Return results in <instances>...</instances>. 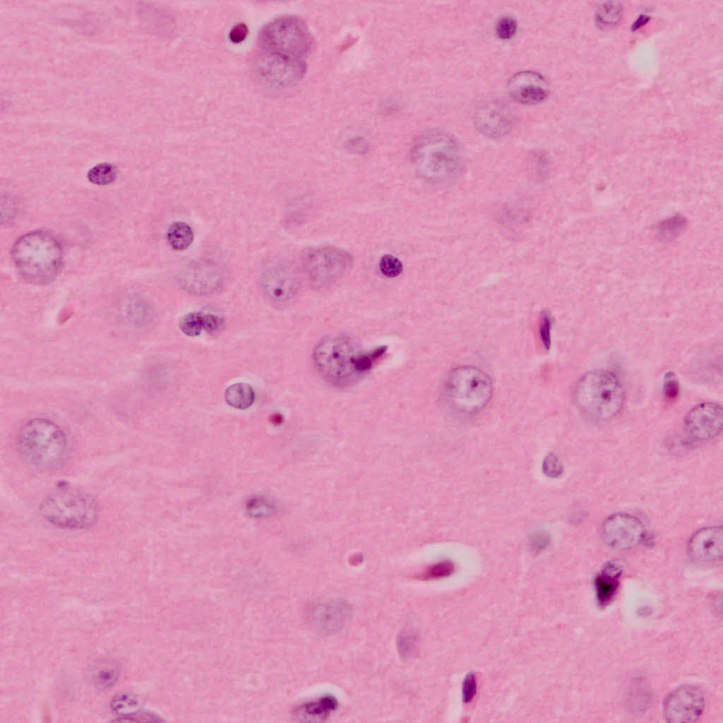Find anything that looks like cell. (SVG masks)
Listing matches in <instances>:
<instances>
[{
  "label": "cell",
  "instance_id": "cell-34",
  "mask_svg": "<svg viewBox=\"0 0 723 723\" xmlns=\"http://www.w3.org/2000/svg\"><path fill=\"white\" fill-rule=\"evenodd\" d=\"M542 470L544 474L548 477L557 478L562 474L563 468L556 455L549 454L543 461Z\"/></svg>",
  "mask_w": 723,
  "mask_h": 723
},
{
  "label": "cell",
  "instance_id": "cell-23",
  "mask_svg": "<svg viewBox=\"0 0 723 723\" xmlns=\"http://www.w3.org/2000/svg\"><path fill=\"white\" fill-rule=\"evenodd\" d=\"M167 239L171 247L177 251H183L189 247L193 240L191 227L186 222L172 223L167 232Z\"/></svg>",
  "mask_w": 723,
  "mask_h": 723
},
{
  "label": "cell",
  "instance_id": "cell-31",
  "mask_svg": "<svg viewBox=\"0 0 723 723\" xmlns=\"http://www.w3.org/2000/svg\"><path fill=\"white\" fill-rule=\"evenodd\" d=\"M455 570L454 563L448 560L442 561L429 567L424 574L426 579H439L450 576Z\"/></svg>",
  "mask_w": 723,
  "mask_h": 723
},
{
  "label": "cell",
  "instance_id": "cell-15",
  "mask_svg": "<svg viewBox=\"0 0 723 723\" xmlns=\"http://www.w3.org/2000/svg\"><path fill=\"white\" fill-rule=\"evenodd\" d=\"M683 426L686 434L693 440L713 438L722 429V407L710 402L700 403L688 412Z\"/></svg>",
  "mask_w": 723,
  "mask_h": 723
},
{
  "label": "cell",
  "instance_id": "cell-38",
  "mask_svg": "<svg viewBox=\"0 0 723 723\" xmlns=\"http://www.w3.org/2000/svg\"><path fill=\"white\" fill-rule=\"evenodd\" d=\"M679 383L675 377L671 374H667L664 381L665 396L670 400L676 398L679 393Z\"/></svg>",
  "mask_w": 723,
  "mask_h": 723
},
{
  "label": "cell",
  "instance_id": "cell-29",
  "mask_svg": "<svg viewBox=\"0 0 723 723\" xmlns=\"http://www.w3.org/2000/svg\"><path fill=\"white\" fill-rule=\"evenodd\" d=\"M417 637L411 630H404L398 638V649L402 656L408 658L413 656L417 650Z\"/></svg>",
  "mask_w": 723,
  "mask_h": 723
},
{
  "label": "cell",
  "instance_id": "cell-27",
  "mask_svg": "<svg viewBox=\"0 0 723 723\" xmlns=\"http://www.w3.org/2000/svg\"><path fill=\"white\" fill-rule=\"evenodd\" d=\"M686 220L677 215L660 222L658 225L659 234L667 239L676 237L685 228Z\"/></svg>",
  "mask_w": 723,
  "mask_h": 723
},
{
  "label": "cell",
  "instance_id": "cell-36",
  "mask_svg": "<svg viewBox=\"0 0 723 723\" xmlns=\"http://www.w3.org/2000/svg\"><path fill=\"white\" fill-rule=\"evenodd\" d=\"M477 684L475 675L472 673L467 674L462 682V695L464 703H469L474 699L477 693Z\"/></svg>",
  "mask_w": 723,
  "mask_h": 723
},
{
  "label": "cell",
  "instance_id": "cell-20",
  "mask_svg": "<svg viewBox=\"0 0 723 723\" xmlns=\"http://www.w3.org/2000/svg\"><path fill=\"white\" fill-rule=\"evenodd\" d=\"M622 574L621 566L616 562L607 563L594 578L597 603L604 607L616 597Z\"/></svg>",
  "mask_w": 723,
  "mask_h": 723
},
{
  "label": "cell",
  "instance_id": "cell-33",
  "mask_svg": "<svg viewBox=\"0 0 723 723\" xmlns=\"http://www.w3.org/2000/svg\"><path fill=\"white\" fill-rule=\"evenodd\" d=\"M138 704V699L136 695L131 693H119L112 698L110 707L112 711L119 712L136 707Z\"/></svg>",
  "mask_w": 723,
  "mask_h": 723
},
{
  "label": "cell",
  "instance_id": "cell-9",
  "mask_svg": "<svg viewBox=\"0 0 723 723\" xmlns=\"http://www.w3.org/2000/svg\"><path fill=\"white\" fill-rule=\"evenodd\" d=\"M352 263V256L335 246L310 248L301 256L302 269L316 287L333 284L351 269Z\"/></svg>",
  "mask_w": 723,
  "mask_h": 723
},
{
  "label": "cell",
  "instance_id": "cell-5",
  "mask_svg": "<svg viewBox=\"0 0 723 723\" xmlns=\"http://www.w3.org/2000/svg\"><path fill=\"white\" fill-rule=\"evenodd\" d=\"M493 393L490 377L473 366H460L448 375L443 386V400L449 410L463 418L482 412Z\"/></svg>",
  "mask_w": 723,
  "mask_h": 723
},
{
  "label": "cell",
  "instance_id": "cell-7",
  "mask_svg": "<svg viewBox=\"0 0 723 723\" xmlns=\"http://www.w3.org/2000/svg\"><path fill=\"white\" fill-rule=\"evenodd\" d=\"M95 499L85 492L61 490L47 496L40 505V513L49 523L67 529H84L98 517Z\"/></svg>",
  "mask_w": 723,
  "mask_h": 723
},
{
  "label": "cell",
  "instance_id": "cell-18",
  "mask_svg": "<svg viewBox=\"0 0 723 723\" xmlns=\"http://www.w3.org/2000/svg\"><path fill=\"white\" fill-rule=\"evenodd\" d=\"M474 119L482 133L494 138L501 137L510 130L513 118L508 107L494 102L479 107Z\"/></svg>",
  "mask_w": 723,
  "mask_h": 723
},
{
  "label": "cell",
  "instance_id": "cell-16",
  "mask_svg": "<svg viewBox=\"0 0 723 723\" xmlns=\"http://www.w3.org/2000/svg\"><path fill=\"white\" fill-rule=\"evenodd\" d=\"M508 90L510 97L524 104H534L548 96V83L539 73L523 71L515 73L509 80Z\"/></svg>",
  "mask_w": 723,
  "mask_h": 723
},
{
  "label": "cell",
  "instance_id": "cell-13",
  "mask_svg": "<svg viewBox=\"0 0 723 723\" xmlns=\"http://www.w3.org/2000/svg\"><path fill=\"white\" fill-rule=\"evenodd\" d=\"M645 536L642 522L626 513H616L607 518L602 526V537L609 546L629 549L637 546Z\"/></svg>",
  "mask_w": 723,
  "mask_h": 723
},
{
  "label": "cell",
  "instance_id": "cell-14",
  "mask_svg": "<svg viewBox=\"0 0 723 723\" xmlns=\"http://www.w3.org/2000/svg\"><path fill=\"white\" fill-rule=\"evenodd\" d=\"M178 283L186 292L205 295L217 290L223 282L221 268L209 261L189 263L178 274Z\"/></svg>",
  "mask_w": 723,
  "mask_h": 723
},
{
  "label": "cell",
  "instance_id": "cell-37",
  "mask_svg": "<svg viewBox=\"0 0 723 723\" xmlns=\"http://www.w3.org/2000/svg\"><path fill=\"white\" fill-rule=\"evenodd\" d=\"M204 315L206 333L213 335L219 333L223 328L225 323L223 317L210 313H204Z\"/></svg>",
  "mask_w": 723,
  "mask_h": 723
},
{
  "label": "cell",
  "instance_id": "cell-26",
  "mask_svg": "<svg viewBox=\"0 0 723 723\" xmlns=\"http://www.w3.org/2000/svg\"><path fill=\"white\" fill-rule=\"evenodd\" d=\"M119 669L114 665H104L94 672L92 679L95 686L102 690L112 687L119 677Z\"/></svg>",
  "mask_w": 723,
  "mask_h": 723
},
{
  "label": "cell",
  "instance_id": "cell-19",
  "mask_svg": "<svg viewBox=\"0 0 723 723\" xmlns=\"http://www.w3.org/2000/svg\"><path fill=\"white\" fill-rule=\"evenodd\" d=\"M349 609L344 602L332 601L313 606L310 617L313 626L324 633L338 630L349 616Z\"/></svg>",
  "mask_w": 723,
  "mask_h": 723
},
{
  "label": "cell",
  "instance_id": "cell-6",
  "mask_svg": "<svg viewBox=\"0 0 723 723\" xmlns=\"http://www.w3.org/2000/svg\"><path fill=\"white\" fill-rule=\"evenodd\" d=\"M17 448L29 463L41 468H52L65 460L68 440L56 423L47 419L35 418L27 422L20 429Z\"/></svg>",
  "mask_w": 723,
  "mask_h": 723
},
{
  "label": "cell",
  "instance_id": "cell-39",
  "mask_svg": "<svg viewBox=\"0 0 723 723\" xmlns=\"http://www.w3.org/2000/svg\"><path fill=\"white\" fill-rule=\"evenodd\" d=\"M247 35V28L244 24H238L230 32V38L234 42L242 41Z\"/></svg>",
  "mask_w": 723,
  "mask_h": 723
},
{
  "label": "cell",
  "instance_id": "cell-17",
  "mask_svg": "<svg viewBox=\"0 0 723 723\" xmlns=\"http://www.w3.org/2000/svg\"><path fill=\"white\" fill-rule=\"evenodd\" d=\"M691 558L700 563L719 561L723 552V529L722 526L702 528L690 538L688 545Z\"/></svg>",
  "mask_w": 723,
  "mask_h": 723
},
{
  "label": "cell",
  "instance_id": "cell-25",
  "mask_svg": "<svg viewBox=\"0 0 723 723\" xmlns=\"http://www.w3.org/2000/svg\"><path fill=\"white\" fill-rule=\"evenodd\" d=\"M179 328L189 337L199 335L205 328L204 313L197 311L186 313L180 321Z\"/></svg>",
  "mask_w": 723,
  "mask_h": 723
},
{
  "label": "cell",
  "instance_id": "cell-32",
  "mask_svg": "<svg viewBox=\"0 0 723 723\" xmlns=\"http://www.w3.org/2000/svg\"><path fill=\"white\" fill-rule=\"evenodd\" d=\"M517 22L510 16L501 17L496 26L498 37L502 40H508L514 36L517 31Z\"/></svg>",
  "mask_w": 723,
  "mask_h": 723
},
{
  "label": "cell",
  "instance_id": "cell-12",
  "mask_svg": "<svg viewBox=\"0 0 723 723\" xmlns=\"http://www.w3.org/2000/svg\"><path fill=\"white\" fill-rule=\"evenodd\" d=\"M260 285L263 294L271 303L282 306L295 297L299 289V280L290 265L276 262L263 270Z\"/></svg>",
  "mask_w": 723,
  "mask_h": 723
},
{
  "label": "cell",
  "instance_id": "cell-8",
  "mask_svg": "<svg viewBox=\"0 0 723 723\" xmlns=\"http://www.w3.org/2000/svg\"><path fill=\"white\" fill-rule=\"evenodd\" d=\"M313 40L306 23L300 18L286 16L265 26L259 36L261 50L307 60Z\"/></svg>",
  "mask_w": 723,
  "mask_h": 723
},
{
  "label": "cell",
  "instance_id": "cell-10",
  "mask_svg": "<svg viewBox=\"0 0 723 723\" xmlns=\"http://www.w3.org/2000/svg\"><path fill=\"white\" fill-rule=\"evenodd\" d=\"M255 68L260 79L270 87L285 89L296 85L306 73L307 61L259 50Z\"/></svg>",
  "mask_w": 723,
  "mask_h": 723
},
{
  "label": "cell",
  "instance_id": "cell-2",
  "mask_svg": "<svg viewBox=\"0 0 723 723\" xmlns=\"http://www.w3.org/2000/svg\"><path fill=\"white\" fill-rule=\"evenodd\" d=\"M412 165L427 181L438 184L455 181L462 174L465 157L459 143L449 134L431 131L421 136L411 152Z\"/></svg>",
  "mask_w": 723,
  "mask_h": 723
},
{
  "label": "cell",
  "instance_id": "cell-28",
  "mask_svg": "<svg viewBox=\"0 0 723 723\" xmlns=\"http://www.w3.org/2000/svg\"><path fill=\"white\" fill-rule=\"evenodd\" d=\"M379 268L384 276L395 277L401 274L403 265L398 258L391 254H386L381 257L379 262Z\"/></svg>",
  "mask_w": 723,
  "mask_h": 723
},
{
  "label": "cell",
  "instance_id": "cell-4",
  "mask_svg": "<svg viewBox=\"0 0 723 723\" xmlns=\"http://www.w3.org/2000/svg\"><path fill=\"white\" fill-rule=\"evenodd\" d=\"M574 400L586 417L607 421L621 410L625 393L619 378L607 370H596L585 374L577 383Z\"/></svg>",
  "mask_w": 723,
  "mask_h": 723
},
{
  "label": "cell",
  "instance_id": "cell-24",
  "mask_svg": "<svg viewBox=\"0 0 723 723\" xmlns=\"http://www.w3.org/2000/svg\"><path fill=\"white\" fill-rule=\"evenodd\" d=\"M116 167L107 162L100 163L92 167L88 172V179L93 184L108 185L116 178Z\"/></svg>",
  "mask_w": 723,
  "mask_h": 723
},
{
  "label": "cell",
  "instance_id": "cell-21",
  "mask_svg": "<svg viewBox=\"0 0 723 723\" xmlns=\"http://www.w3.org/2000/svg\"><path fill=\"white\" fill-rule=\"evenodd\" d=\"M225 400L233 408L246 410L254 402L255 391L249 383H236L226 388Z\"/></svg>",
  "mask_w": 723,
  "mask_h": 723
},
{
  "label": "cell",
  "instance_id": "cell-3",
  "mask_svg": "<svg viewBox=\"0 0 723 723\" xmlns=\"http://www.w3.org/2000/svg\"><path fill=\"white\" fill-rule=\"evenodd\" d=\"M11 256L22 277L33 284H44L54 279L62 262L59 242L41 231L20 237L13 246Z\"/></svg>",
  "mask_w": 723,
  "mask_h": 723
},
{
  "label": "cell",
  "instance_id": "cell-11",
  "mask_svg": "<svg viewBox=\"0 0 723 723\" xmlns=\"http://www.w3.org/2000/svg\"><path fill=\"white\" fill-rule=\"evenodd\" d=\"M705 698L703 690L695 685L681 686L666 697L663 705L665 719L672 723H690L703 715Z\"/></svg>",
  "mask_w": 723,
  "mask_h": 723
},
{
  "label": "cell",
  "instance_id": "cell-1",
  "mask_svg": "<svg viewBox=\"0 0 723 723\" xmlns=\"http://www.w3.org/2000/svg\"><path fill=\"white\" fill-rule=\"evenodd\" d=\"M384 347L366 349L352 337L334 335L322 339L313 352L314 366L327 382L349 386L366 375L386 352Z\"/></svg>",
  "mask_w": 723,
  "mask_h": 723
},
{
  "label": "cell",
  "instance_id": "cell-22",
  "mask_svg": "<svg viewBox=\"0 0 723 723\" xmlns=\"http://www.w3.org/2000/svg\"><path fill=\"white\" fill-rule=\"evenodd\" d=\"M337 707V701L333 697L326 696L317 700L299 706L295 713L297 717L304 720L322 719Z\"/></svg>",
  "mask_w": 723,
  "mask_h": 723
},
{
  "label": "cell",
  "instance_id": "cell-30",
  "mask_svg": "<svg viewBox=\"0 0 723 723\" xmlns=\"http://www.w3.org/2000/svg\"><path fill=\"white\" fill-rule=\"evenodd\" d=\"M553 325V318L548 311L542 312L539 323V335L541 343L546 349H549L551 345V333Z\"/></svg>",
  "mask_w": 723,
  "mask_h": 723
},
{
  "label": "cell",
  "instance_id": "cell-35",
  "mask_svg": "<svg viewBox=\"0 0 723 723\" xmlns=\"http://www.w3.org/2000/svg\"><path fill=\"white\" fill-rule=\"evenodd\" d=\"M550 536L544 530H537L530 534L528 539V546L534 552H541L545 550L550 544Z\"/></svg>",
  "mask_w": 723,
  "mask_h": 723
}]
</instances>
